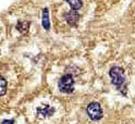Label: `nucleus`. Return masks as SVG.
Segmentation results:
<instances>
[{"label":"nucleus","mask_w":135,"mask_h":124,"mask_svg":"<svg viewBox=\"0 0 135 124\" xmlns=\"http://www.w3.org/2000/svg\"><path fill=\"white\" fill-rule=\"evenodd\" d=\"M65 20L70 25L74 26L79 21V13L76 12V10H71L68 13H65Z\"/></svg>","instance_id":"4"},{"label":"nucleus","mask_w":135,"mask_h":124,"mask_svg":"<svg viewBox=\"0 0 135 124\" xmlns=\"http://www.w3.org/2000/svg\"><path fill=\"white\" fill-rule=\"evenodd\" d=\"M110 77H111V81H112V84L115 85L117 87H121L122 85H124L125 83V77H124V72L121 68L119 67H113L110 72Z\"/></svg>","instance_id":"2"},{"label":"nucleus","mask_w":135,"mask_h":124,"mask_svg":"<svg viewBox=\"0 0 135 124\" xmlns=\"http://www.w3.org/2000/svg\"><path fill=\"white\" fill-rule=\"evenodd\" d=\"M30 28V22H19L16 24V29L21 33H26Z\"/></svg>","instance_id":"6"},{"label":"nucleus","mask_w":135,"mask_h":124,"mask_svg":"<svg viewBox=\"0 0 135 124\" xmlns=\"http://www.w3.org/2000/svg\"><path fill=\"white\" fill-rule=\"evenodd\" d=\"M43 26L45 27V29H49L50 27V22H49V12L48 9H44L43 10Z\"/></svg>","instance_id":"5"},{"label":"nucleus","mask_w":135,"mask_h":124,"mask_svg":"<svg viewBox=\"0 0 135 124\" xmlns=\"http://www.w3.org/2000/svg\"><path fill=\"white\" fill-rule=\"evenodd\" d=\"M86 111L89 119L93 121H98L103 118V110H101V107L98 102H90L87 106Z\"/></svg>","instance_id":"3"},{"label":"nucleus","mask_w":135,"mask_h":124,"mask_svg":"<svg viewBox=\"0 0 135 124\" xmlns=\"http://www.w3.org/2000/svg\"><path fill=\"white\" fill-rule=\"evenodd\" d=\"M2 124H14V121L13 120H3Z\"/></svg>","instance_id":"10"},{"label":"nucleus","mask_w":135,"mask_h":124,"mask_svg":"<svg viewBox=\"0 0 135 124\" xmlns=\"http://www.w3.org/2000/svg\"><path fill=\"white\" fill-rule=\"evenodd\" d=\"M54 109H51L49 106H46L45 109H39V113L41 115H44V117H46V115H51L54 113Z\"/></svg>","instance_id":"8"},{"label":"nucleus","mask_w":135,"mask_h":124,"mask_svg":"<svg viewBox=\"0 0 135 124\" xmlns=\"http://www.w3.org/2000/svg\"><path fill=\"white\" fill-rule=\"evenodd\" d=\"M66 2L70 4V7L72 8L73 10H79L81 9V7L83 4L82 0H66Z\"/></svg>","instance_id":"7"},{"label":"nucleus","mask_w":135,"mask_h":124,"mask_svg":"<svg viewBox=\"0 0 135 124\" xmlns=\"http://www.w3.org/2000/svg\"><path fill=\"white\" fill-rule=\"evenodd\" d=\"M6 89H7V82H6V80L2 77V78H1V95H2V96H3L4 93H6Z\"/></svg>","instance_id":"9"},{"label":"nucleus","mask_w":135,"mask_h":124,"mask_svg":"<svg viewBox=\"0 0 135 124\" xmlns=\"http://www.w3.org/2000/svg\"><path fill=\"white\" fill-rule=\"evenodd\" d=\"M58 86L60 92L65 93V94H70L74 90V80L71 74H64V75L59 80Z\"/></svg>","instance_id":"1"}]
</instances>
